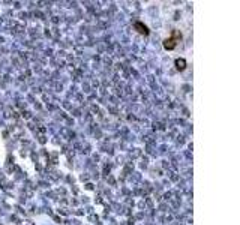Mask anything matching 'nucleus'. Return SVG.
I'll list each match as a JSON object with an SVG mask.
<instances>
[{"label": "nucleus", "instance_id": "nucleus-3", "mask_svg": "<svg viewBox=\"0 0 240 225\" xmlns=\"http://www.w3.org/2000/svg\"><path fill=\"white\" fill-rule=\"evenodd\" d=\"M176 69L177 71H185L186 69V60L185 59H176Z\"/></svg>", "mask_w": 240, "mask_h": 225}, {"label": "nucleus", "instance_id": "nucleus-1", "mask_svg": "<svg viewBox=\"0 0 240 225\" xmlns=\"http://www.w3.org/2000/svg\"><path fill=\"white\" fill-rule=\"evenodd\" d=\"M182 38H183L182 32L174 29V30L171 32V36H170V38H167V39H164L162 47H164L165 50H168V51H171V50H174V48L177 47V44H179V42L182 41Z\"/></svg>", "mask_w": 240, "mask_h": 225}, {"label": "nucleus", "instance_id": "nucleus-2", "mask_svg": "<svg viewBox=\"0 0 240 225\" xmlns=\"http://www.w3.org/2000/svg\"><path fill=\"white\" fill-rule=\"evenodd\" d=\"M134 29H135L140 35H143V36H149V33H150V30H149L147 26L143 24V23H140V21L134 23Z\"/></svg>", "mask_w": 240, "mask_h": 225}]
</instances>
